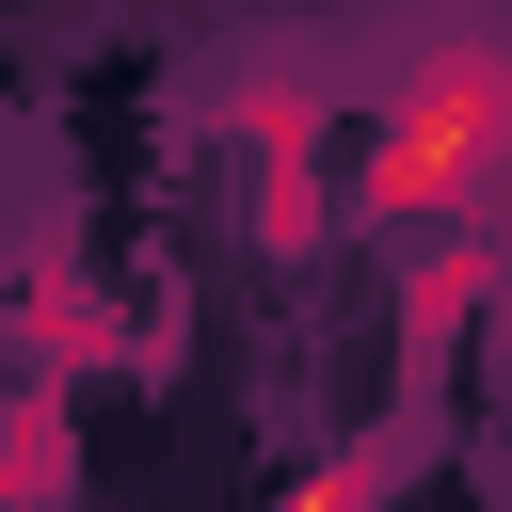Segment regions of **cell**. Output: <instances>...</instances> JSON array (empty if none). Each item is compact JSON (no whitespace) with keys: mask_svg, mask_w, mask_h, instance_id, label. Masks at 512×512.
Segmentation results:
<instances>
[{"mask_svg":"<svg viewBox=\"0 0 512 512\" xmlns=\"http://www.w3.org/2000/svg\"><path fill=\"white\" fill-rule=\"evenodd\" d=\"M240 192H256V256H304L320 240V112L288 80L240 96Z\"/></svg>","mask_w":512,"mask_h":512,"instance_id":"cell-2","label":"cell"},{"mask_svg":"<svg viewBox=\"0 0 512 512\" xmlns=\"http://www.w3.org/2000/svg\"><path fill=\"white\" fill-rule=\"evenodd\" d=\"M400 464H416V416H384V432H352V448H336V464H320V480H304L288 512H384V496H400Z\"/></svg>","mask_w":512,"mask_h":512,"instance_id":"cell-4","label":"cell"},{"mask_svg":"<svg viewBox=\"0 0 512 512\" xmlns=\"http://www.w3.org/2000/svg\"><path fill=\"white\" fill-rule=\"evenodd\" d=\"M480 288H496V256H480V240H432V256H416V272H400V336H416V368H432V352H448V320H464V304H480Z\"/></svg>","mask_w":512,"mask_h":512,"instance_id":"cell-3","label":"cell"},{"mask_svg":"<svg viewBox=\"0 0 512 512\" xmlns=\"http://www.w3.org/2000/svg\"><path fill=\"white\" fill-rule=\"evenodd\" d=\"M496 176H512V48H448V64H416L400 112L368 128L352 208H368V224H448V208H480Z\"/></svg>","mask_w":512,"mask_h":512,"instance_id":"cell-1","label":"cell"}]
</instances>
